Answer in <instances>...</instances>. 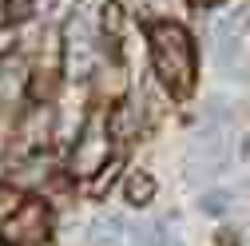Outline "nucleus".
I'll return each instance as SVG.
<instances>
[{
  "label": "nucleus",
  "mask_w": 250,
  "mask_h": 246,
  "mask_svg": "<svg viewBox=\"0 0 250 246\" xmlns=\"http://www.w3.org/2000/svg\"><path fill=\"white\" fill-rule=\"evenodd\" d=\"M151 40V60H155V76L167 83L171 96H191L195 87V44L171 20H155L147 28Z\"/></svg>",
  "instance_id": "f257e3e1"
},
{
  "label": "nucleus",
  "mask_w": 250,
  "mask_h": 246,
  "mask_svg": "<svg viewBox=\"0 0 250 246\" xmlns=\"http://www.w3.org/2000/svg\"><path fill=\"white\" fill-rule=\"evenodd\" d=\"M96 68V32H91L87 12H72V20L64 24V72L72 80H87Z\"/></svg>",
  "instance_id": "f03ea898"
},
{
  "label": "nucleus",
  "mask_w": 250,
  "mask_h": 246,
  "mask_svg": "<svg viewBox=\"0 0 250 246\" xmlns=\"http://www.w3.org/2000/svg\"><path fill=\"white\" fill-rule=\"evenodd\" d=\"M48 230H52V214H48V206L36 203V199H28V203H20V206L8 214V219H4V226H0V238H4L8 246H32V242H44Z\"/></svg>",
  "instance_id": "7ed1b4c3"
},
{
  "label": "nucleus",
  "mask_w": 250,
  "mask_h": 246,
  "mask_svg": "<svg viewBox=\"0 0 250 246\" xmlns=\"http://www.w3.org/2000/svg\"><path fill=\"white\" fill-rule=\"evenodd\" d=\"M104 163H107V123H104V115L96 111V115H87L83 135L76 139V151H72V175L87 179V175L104 171Z\"/></svg>",
  "instance_id": "20e7f679"
},
{
  "label": "nucleus",
  "mask_w": 250,
  "mask_h": 246,
  "mask_svg": "<svg viewBox=\"0 0 250 246\" xmlns=\"http://www.w3.org/2000/svg\"><path fill=\"white\" fill-rule=\"evenodd\" d=\"M28 80V60L20 52H4L0 56V107H12L24 91Z\"/></svg>",
  "instance_id": "39448f33"
},
{
  "label": "nucleus",
  "mask_w": 250,
  "mask_h": 246,
  "mask_svg": "<svg viewBox=\"0 0 250 246\" xmlns=\"http://www.w3.org/2000/svg\"><path fill=\"white\" fill-rule=\"evenodd\" d=\"M48 127H52V107H36L20 119V139L24 147H40L48 139Z\"/></svg>",
  "instance_id": "423d86ee"
},
{
  "label": "nucleus",
  "mask_w": 250,
  "mask_h": 246,
  "mask_svg": "<svg viewBox=\"0 0 250 246\" xmlns=\"http://www.w3.org/2000/svg\"><path fill=\"white\" fill-rule=\"evenodd\" d=\"M123 230H127V223H123L119 214H100V219L91 223V230H87V242L91 246H115L123 238Z\"/></svg>",
  "instance_id": "0eeeda50"
},
{
  "label": "nucleus",
  "mask_w": 250,
  "mask_h": 246,
  "mask_svg": "<svg viewBox=\"0 0 250 246\" xmlns=\"http://www.w3.org/2000/svg\"><path fill=\"white\" fill-rule=\"evenodd\" d=\"M107 127H111V135H115V139H131V135H135V127H139V103H135V100H123V103L111 111Z\"/></svg>",
  "instance_id": "6e6552de"
},
{
  "label": "nucleus",
  "mask_w": 250,
  "mask_h": 246,
  "mask_svg": "<svg viewBox=\"0 0 250 246\" xmlns=\"http://www.w3.org/2000/svg\"><path fill=\"white\" fill-rule=\"evenodd\" d=\"M151 195H155V179H151L147 171H135V175L127 179V203L143 206V203H151Z\"/></svg>",
  "instance_id": "1a4fd4ad"
},
{
  "label": "nucleus",
  "mask_w": 250,
  "mask_h": 246,
  "mask_svg": "<svg viewBox=\"0 0 250 246\" xmlns=\"http://www.w3.org/2000/svg\"><path fill=\"white\" fill-rule=\"evenodd\" d=\"M44 171H48V167H44V163H28V167H24V171H20V175H16V183H32V179H40V175H44Z\"/></svg>",
  "instance_id": "9d476101"
},
{
  "label": "nucleus",
  "mask_w": 250,
  "mask_h": 246,
  "mask_svg": "<svg viewBox=\"0 0 250 246\" xmlns=\"http://www.w3.org/2000/svg\"><path fill=\"white\" fill-rule=\"evenodd\" d=\"M203 206H207L210 214H223V210H227V195H207V199H203Z\"/></svg>",
  "instance_id": "9b49d317"
},
{
  "label": "nucleus",
  "mask_w": 250,
  "mask_h": 246,
  "mask_svg": "<svg viewBox=\"0 0 250 246\" xmlns=\"http://www.w3.org/2000/svg\"><path fill=\"white\" fill-rule=\"evenodd\" d=\"M28 8H32V0H8V16H12V20L28 16Z\"/></svg>",
  "instance_id": "f8f14e48"
},
{
  "label": "nucleus",
  "mask_w": 250,
  "mask_h": 246,
  "mask_svg": "<svg viewBox=\"0 0 250 246\" xmlns=\"http://www.w3.org/2000/svg\"><path fill=\"white\" fill-rule=\"evenodd\" d=\"M111 179H115V163H107V171H104V179L96 183V191H104V187H111Z\"/></svg>",
  "instance_id": "ddd939ff"
},
{
  "label": "nucleus",
  "mask_w": 250,
  "mask_h": 246,
  "mask_svg": "<svg viewBox=\"0 0 250 246\" xmlns=\"http://www.w3.org/2000/svg\"><path fill=\"white\" fill-rule=\"evenodd\" d=\"M8 20V0H0V24Z\"/></svg>",
  "instance_id": "4468645a"
},
{
  "label": "nucleus",
  "mask_w": 250,
  "mask_h": 246,
  "mask_svg": "<svg viewBox=\"0 0 250 246\" xmlns=\"http://www.w3.org/2000/svg\"><path fill=\"white\" fill-rule=\"evenodd\" d=\"M195 4H218V0H195Z\"/></svg>",
  "instance_id": "2eb2a0df"
}]
</instances>
